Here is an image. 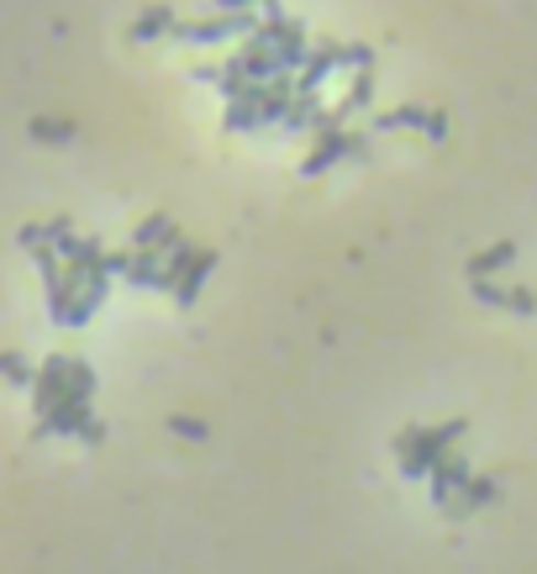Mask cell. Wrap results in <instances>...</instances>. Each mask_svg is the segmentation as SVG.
Instances as JSON below:
<instances>
[{
    "label": "cell",
    "instance_id": "obj_1",
    "mask_svg": "<svg viewBox=\"0 0 537 574\" xmlns=\"http://www.w3.org/2000/svg\"><path fill=\"white\" fill-rule=\"evenodd\" d=\"M464 437V422H442V427H406L395 437V454L406 475H432L442 458L453 454V443Z\"/></svg>",
    "mask_w": 537,
    "mask_h": 574
},
{
    "label": "cell",
    "instance_id": "obj_2",
    "mask_svg": "<svg viewBox=\"0 0 537 574\" xmlns=\"http://www.w3.org/2000/svg\"><path fill=\"white\" fill-rule=\"evenodd\" d=\"M69 369H74V359H58V354L37 364V380H32V407H37V422H43V416H53L64 401H74Z\"/></svg>",
    "mask_w": 537,
    "mask_h": 574
},
{
    "label": "cell",
    "instance_id": "obj_3",
    "mask_svg": "<svg viewBox=\"0 0 537 574\" xmlns=\"http://www.w3.org/2000/svg\"><path fill=\"white\" fill-rule=\"evenodd\" d=\"M495 496H501V485H495L490 475H474V479L464 485V496H459V501L448 506V511H453V517H469V511H480V506H490Z\"/></svg>",
    "mask_w": 537,
    "mask_h": 574
},
{
    "label": "cell",
    "instance_id": "obj_4",
    "mask_svg": "<svg viewBox=\"0 0 537 574\" xmlns=\"http://www.w3.org/2000/svg\"><path fill=\"white\" fill-rule=\"evenodd\" d=\"M0 375H6L11 385H22V390H32V380H37V369H32L17 348H0Z\"/></svg>",
    "mask_w": 537,
    "mask_h": 574
},
{
    "label": "cell",
    "instance_id": "obj_5",
    "mask_svg": "<svg viewBox=\"0 0 537 574\" xmlns=\"http://www.w3.org/2000/svg\"><path fill=\"white\" fill-rule=\"evenodd\" d=\"M74 127L69 121H53V117H32V138H43V143H64Z\"/></svg>",
    "mask_w": 537,
    "mask_h": 574
},
{
    "label": "cell",
    "instance_id": "obj_6",
    "mask_svg": "<svg viewBox=\"0 0 537 574\" xmlns=\"http://www.w3.org/2000/svg\"><path fill=\"white\" fill-rule=\"evenodd\" d=\"M174 432H185V437H206V427H200V422H185V416H174Z\"/></svg>",
    "mask_w": 537,
    "mask_h": 574
}]
</instances>
